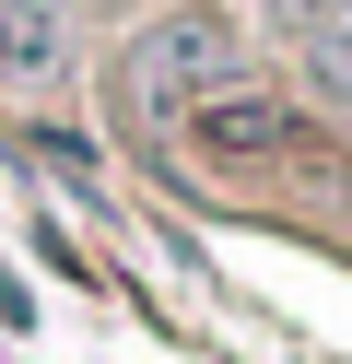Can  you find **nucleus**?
Instances as JSON below:
<instances>
[{"label": "nucleus", "instance_id": "1", "mask_svg": "<svg viewBox=\"0 0 352 364\" xmlns=\"http://www.w3.org/2000/svg\"><path fill=\"white\" fill-rule=\"evenodd\" d=\"M247 82V36L223 24V12H164V24H141V48H129V95H141V118H164V106H200V95H235Z\"/></svg>", "mask_w": 352, "mask_h": 364}, {"label": "nucleus", "instance_id": "2", "mask_svg": "<svg viewBox=\"0 0 352 364\" xmlns=\"http://www.w3.org/2000/svg\"><path fill=\"white\" fill-rule=\"evenodd\" d=\"M188 129H200L211 153H294L305 129H294V106H270L258 82H235V95H200L188 106Z\"/></svg>", "mask_w": 352, "mask_h": 364}, {"label": "nucleus", "instance_id": "3", "mask_svg": "<svg viewBox=\"0 0 352 364\" xmlns=\"http://www.w3.org/2000/svg\"><path fill=\"white\" fill-rule=\"evenodd\" d=\"M294 48H305V82L352 106V0H294Z\"/></svg>", "mask_w": 352, "mask_h": 364}, {"label": "nucleus", "instance_id": "4", "mask_svg": "<svg viewBox=\"0 0 352 364\" xmlns=\"http://www.w3.org/2000/svg\"><path fill=\"white\" fill-rule=\"evenodd\" d=\"M59 59H70L59 0H0V71H12V82H47Z\"/></svg>", "mask_w": 352, "mask_h": 364}, {"label": "nucleus", "instance_id": "5", "mask_svg": "<svg viewBox=\"0 0 352 364\" xmlns=\"http://www.w3.org/2000/svg\"><path fill=\"white\" fill-rule=\"evenodd\" d=\"M282 24H294V0H282Z\"/></svg>", "mask_w": 352, "mask_h": 364}]
</instances>
